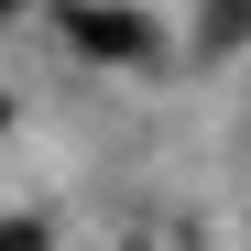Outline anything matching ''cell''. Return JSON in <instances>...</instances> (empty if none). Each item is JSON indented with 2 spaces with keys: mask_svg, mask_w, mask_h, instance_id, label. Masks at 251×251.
<instances>
[{
  "mask_svg": "<svg viewBox=\"0 0 251 251\" xmlns=\"http://www.w3.org/2000/svg\"><path fill=\"white\" fill-rule=\"evenodd\" d=\"M0 22H11V0H0Z\"/></svg>",
  "mask_w": 251,
  "mask_h": 251,
  "instance_id": "277c9868",
  "label": "cell"
},
{
  "mask_svg": "<svg viewBox=\"0 0 251 251\" xmlns=\"http://www.w3.org/2000/svg\"><path fill=\"white\" fill-rule=\"evenodd\" d=\"M0 251H44V229H33V219H11V229H0Z\"/></svg>",
  "mask_w": 251,
  "mask_h": 251,
  "instance_id": "3957f363",
  "label": "cell"
},
{
  "mask_svg": "<svg viewBox=\"0 0 251 251\" xmlns=\"http://www.w3.org/2000/svg\"><path fill=\"white\" fill-rule=\"evenodd\" d=\"M66 33H76V55H109V66H142L153 55V22L120 11V0H66Z\"/></svg>",
  "mask_w": 251,
  "mask_h": 251,
  "instance_id": "6da1fadb",
  "label": "cell"
},
{
  "mask_svg": "<svg viewBox=\"0 0 251 251\" xmlns=\"http://www.w3.org/2000/svg\"><path fill=\"white\" fill-rule=\"evenodd\" d=\"M240 33H251V0H219V11H207V44H219V55H229V44H240Z\"/></svg>",
  "mask_w": 251,
  "mask_h": 251,
  "instance_id": "7a4b0ae2",
  "label": "cell"
}]
</instances>
